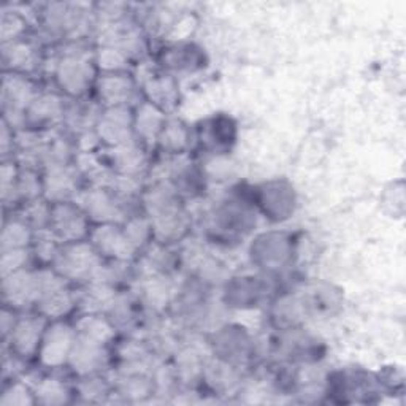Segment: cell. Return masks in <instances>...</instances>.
Returning <instances> with one entry per match:
<instances>
[{"instance_id":"cell-1","label":"cell","mask_w":406,"mask_h":406,"mask_svg":"<svg viewBox=\"0 0 406 406\" xmlns=\"http://www.w3.org/2000/svg\"><path fill=\"white\" fill-rule=\"evenodd\" d=\"M72 344V330L67 326H54L45 335L42 348L43 362L48 365L62 363L65 357L70 356Z\"/></svg>"},{"instance_id":"cell-2","label":"cell","mask_w":406,"mask_h":406,"mask_svg":"<svg viewBox=\"0 0 406 406\" xmlns=\"http://www.w3.org/2000/svg\"><path fill=\"white\" fill-rule=\"evenodd\" d=\"M53 222L54 227H56V232L69 241L79 240L86 234L83 214L70 205H57L54 208Z\"/></svg>"},{"instance_id":"cell-3","label":"cell","mask_w":406,"mask_h":406,"mask_svg":"<svg viewBox=\"0 0 406 406\" xmlns=\"http://www.w3.org/2000/svg\"><path fill=\"white\" fill-rule=\"evenodd\" d=\"M96 254L89 248L78 245L72 248L69 253L59 256L57 265L67 276H83L89 275L92 270H96Z\"/></svg>"},{"instance_id":"cell-4","label":"cell","mask_w":406,"mask_h":406,"mask_svg":"<svg viewBox=\"0 0 406 406\" xmlns=\"http://www.w3.org/2000/svg\"><path fill=\"white\" fill-rule=\"evenodd\" d=\"M57 77L60 79L62 86L67 89L79 94L84 91L87 84V78H89V67L87 62L79 57H69L62 60V64L59 67Z\"/></svg>"},{"instance_id":"cell-5","label":"cell","mask_w":406,"mask_h":406,"mask_svg":"<svg viewBox=\"0 0 406 406\" xmlns=\"http://www.w3.org/2000/svg\"><path fill=\"white\" fill-rule=\"evenodd\" d=\"M43 329V322L38 319L23 321L15 331V346L18 353L31 354L37 349L40 341V330Z\"/></svg>"},{"instance_id":"cell-6","label":"cell","mask_w":406,"mask_h":406,"mask_svg":"<svg viewBox=\"0 0 406 406\" xmlns=\"http://www.w3.org/2000/svg\"><path fill=\"white\" fill-rule=\"evenodd\" d=\"M45 299H43V311L48 316H60L65 314L69 308L72 307V300L70 297L67 295L64 290H60L59 287H54L48 292H45Z\"/></svg>"},{"instance_id":"cell-7","label":"cell","mask_w":406,"mask_h":406,"mask_svg":"<svg viewBox=\"0 0 406 406\" xmlns=\"http://www.w3.org/2000/svg\"><path fill=\"white\" fill-rule=\"evenodd\" d=\"M100 92L104 94V97H106L108 100H114V104H118L123 99L128 97V86L127 81H124L123 78L116 77L114 79L111 78H105L104 84H102Z\"/></svg>"},{"instance_id":"cell-8","label":"cell","mask_w":406,"mask_h":406,"mask_svg":"<svg viewBox=\"0 0 406 406\" xmlns=\"http://www.w3.org/2000/svg\"><path fill=\"white\" fill-rule=\"evenodd\" d=\"M104 135L106 138L111 137V132L114 131V140H123V135H127V121L123 118L119 110H113L111 116H106L104 121ZM113 140V141H114Z\"/></svg>"},{"instance_id":"cell-9","label":"cell","mask_w":406,"mask_h":406,"mask_svg":"<svg viewBox=\"0 0 406 406\" xmlns=\"http://www.w3.org/2000/svg\"><path fill=\"white\" fill-rule=\"evenodd\" d=\"M38 395L45 403H62L65 402V389L56 381H46L40 385Z\"/></svg>"},{"instance_id":"cell-10","label":"cell","mask_w":406,"mask_h":406,"mask_svg":"<svg viewBox=\"0 0 406 406\" xmlns=\"http://www.w3.org/2000/svg\"><path fill=\"white\" fill-rule=\"evenodd\" d=\"M164 145L172 146L173 150H178L182 145L186 143V132L180 124L172 123L170 126H167L164 128Z\"/></svg>"},{"instance_id":"cell-11","label":"cell","mask_w":406,"mask_h":406,"mask_svg":"<svg viewBox=\"0 0 406 406\" xmlns=\"http://www.w3.org/2000/svg\"><path fill=\"white\" fill-rule=\"evenodd\" d=\"M87 203H89L91 212L97 216H108L110 213L116 212V208H114V205H110V200L104 194H92Z\"/></svg>"}]
</instances>
